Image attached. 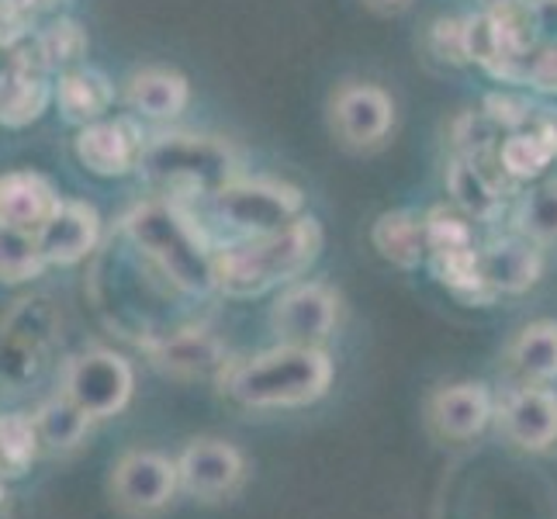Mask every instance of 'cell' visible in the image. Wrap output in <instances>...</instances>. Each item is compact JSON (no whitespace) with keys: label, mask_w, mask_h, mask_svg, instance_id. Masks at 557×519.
Instances as JSON below:
<instances>
[{"label":"cell","mask_w":557,"mask_h":519,"mask_svg":"<svg viewBox=\"0 0 557 519\" xmlns=\"http://www.w3.org/2000/svg\"><path fill=\"white\" fill-rule=\"evenodd\" d=\"M333 381V360L322 346L281 343L243 360H228L219 374L222 392L243 409H298L312 406Z\"/></svg>","instance_id":"obj_1"},{"label":"cell","mask_w":557,"mask_h":519,"mask_svg":"<svg viewBox=\"0 0 557 519\" xmlns=\"http://www.w3.org/2000/svg\"><path fill=\"white\" fill-rule=\"evenodd\" d=\"M322 249L319 222L295 219L274 233L215 249V287L228 298H257L309 271Z\"/></svg>","instance_id":"obj_2"},{"label":"cell","mask_w":557,"mask_h":519,"mask_svg":"<svg viewBox=\"0 0 557 519\" xmlns=\"http://www.w3.org/2000/svg\"><path fill=\"white\" fill-rule=\"evenodd\" d=\"M125 236L160 267V274L190 295H205L215 287V246L195 215L174 201H146L125 219Z\"/></svg>","instance_id":"obj_3"},{"label":"cell","mask_w":557,"mask_h":519,"mask_svg":"<svg viewBox=\"0 0 557 519\" xmlns=\"http://www.w3.org/2000/svg\"><path fill=\"white\" fill-rule=\"evenodd\" d=\"M233 149L211 136H149L139 170L163 201L190 205L219 195L233 181Z\"/></svg>","instance_id":"obj_4"},{"label":"cell","mask_w":557,"mask_h":519,"mask_svg":"<svg viewBox=\"0 0 557 519\" xmlns=\"http://www.w3.org/2000/svg\"><path fill=\"white\" fill-rule=\"evenodd\" d=\"M208 201L215 208L219 225L243 233L246 239L274 233V228L295 222L305 205L298 187H287L277 181H228Z\"/></svg>","instance_id":"obj_5"},{"label":"cell","mask_w":557,"mask_h":519,"mask_svg":"<svg viewBox=\"0 0 557 519\" xmlns=\"http://www.w3.org/2000/svg\"><path fill=\"white\" fill-rule=\"evenodd\" d=\"M132 388H136L132 363L114 350L76 354L63 371V395L76 401L90 419L119 416L128 406Z\"/></svg>","instance_id":"obj_6"},{"label":"cell","mask_w":557,"mask_h":519,"mask_svg":"<svg viewBox=\"0 0 557 519\" xmlns=\"http://www.w3.org/2000/svg\"><path fill=\"white\" fill-rule=\"evenodd\" d=\"M181 492L177 460L157 450H132L111 471V495L125 512L152 516L174 503Z\"/></svg>","instance_id":"obj_7"},{"label":"cell","mask_w":557,"mask_h":519,"mask_svg":"<svg viewBox=\"0 0 557 519\" xmlns=\"http://www.w3.org/2000/svg\"><path fill=\"white\" fill-rule=\"evenodd\" d=\"M146 139L149 136L136 122V114H122V119H101L94 125H84L73 139V152L94 177H125V173L139 170Z\"/></svg>","instance_id":"obj_8"},{"label":"cell","mask_w":557,"mask_h":519,"mask_svg":"<svg viewBox=\"0 0 557 519\" xmlns=\"http://www.w3.org/2000/svg\"><path fill=\"white\" fill-rule=\"evenodd\" d=\"M177 471L181 489L187 495L201 498V503H222V498H228L243 485L246 460L239 447H233L228 440L201 436L184 447V454L177 457Z\"/></svg>","instance_id":"obj_9"},{"label":"cell","mask_w":557,"mask_h":519,"mask_svg":"<svg viewBox=\"0 0 557 519\" xmlns=\"http://www.w3.org/2000/svg\"><path fill=\"white\" fill-rule=\"evenodd\" d=\"M336 319H339V298L333 287H325L319 281L287 287L271 309L274 333L281 336V343H295V346H319L325 336H333Z\"/></svg>","instance_id":"obj_10"},{"label":"cell","mask_w":557,"mask_h":519,"mask_svg":"<svg viewBox=\"0 0 557 519\" xmlns=\"http://www.w3.org/2000/svg\"><path fill=\"white\" fill-rule=\"evenodd\" d=\"M395 125L392 98L374 84H343L333 94V132L350 149L377 146Z\"/></svg>","instance_id":"obj_11"},{"label":"cell","mask_w":557,"mask_h":519,"mask_svg":"<svg viewBox=\"0 0 557 519\" xmlns=\"http://www.w3.org/2000/svg\"><path fill=\"white\" fill-rule=\"evenodd\" d=\"M498 427L520 450H550L557 444V392H550L547 384L512 388L498 406Z\"/></svg>","instance_id":"obj_12"},{"label":"cell","mask_w":557,"mask_h":519,"mask_svg":"<svg viewBox=\"0 0 557 519\" xmlns=\"http://www.w3.org/2000/svg\"><path fill=\"white\" fill-rule=\"evenodd\" d=\"M66 198L35 170H11L0 177V225L14 233L42 236V228L60 215Z\"/></svg>","instance_id":"obj_13"},{"label":"cell","mask_w":557,"mask_h":519,"mask_svg":"<svg viewBox=\"0 0 557 519\" xmlns=\"http://www.w3.org/2000/svg\"><path fill=\"white\" fill-rule=\"evenodd\" d=\"M49 343H52L49 301L42 298L22 301V309L0 330V378H17V371H22V378L35 374L42 368Z\"/></svg>","instance_id":"obj_14"},{"label":"cell","mask_w":557,"mask_h":519,"mask_svg":"<svg viewBox=\"0 0 557 519\" xmlns=\"http://www.w3.org/2000/svg\"><path fill=\"white\" fill-rule=\"evenodd\" d=\"M492 419L495 398L482 381H457L430 398L433 430L444 440H454V444H468V440L482 436Z\"/></svg>","instance_id":"obj_15"},{"label":"cell","mask_w":557,"mask_h":519,"mask_svg":"<svg viewBox=\"0 0 557 519\" xmlns=\"http://www.w3.org/2000/svg\"><path fill=\"white\" fill-rule=\"evenodd\" d=\"M149 357L166 378H177V381L215 378L228 363L225 343L219 336H211L208 330L170 333L160 343H149Z\"/></svg>","instance_id":"obj_16"},{"label":"cell","mask_w":557,"mask_h":519,"mask_svg":"<svg viewBox=\"0 0 557 519\" xmlns=\"http://www.w3.org/2000/svg\"><path fill=\"white\" fill-rule=\"evenodd\" d=\"M122 101H125L128 114H136V119L166 122V119H177V114L187 108L190 87L177 70L146 66V70H136L125 81Z\"/></svg>","instance_id":"obj_17"},{"label":"cell","mask_w":557,"mask_h":519,"mask_svg":"<svg viewBox=\"0 0 557 519\" xmlns=\"http://www.w3.org/2000/svg\"><path fill=\"white\" fill-rule=\"evenodd\" d=\"M478 267H482V281L492 295H520L536 284L544 263L527 236H509L482 246Z\"/></svg>","instance_id":"obj_18"},{"label":"cell","mask_w":557,"mask_h":519,"mask_svg":"<svg viewBox=\"0 0 557 519\" xmlns=\"http://www.w3.org/2000/svg\"><path fill=\"white\" fill-rule=\"evenodd\" d=\"M101 239V215L98 208L87 201H63L60 215H55L38 243H42V254L49 260V267H70L81 263L94 246Z\"/></svg>","instance_id":"obj_19"},{"label":"cell","mask_w":557,"mask_h":519,"mask_svg":"<svg viewBox=\"0 0 557 519\" xmlns=\"http://www.w3.org/2000/svg\"><path fill=\"white\" fill-rule=\"evenodd\" d=\"M55 108H60L63 122L84 128L108 119V111L114 104V84L108 81V73L98 66H73L63 70L55 81Z\"/></svg>","instance_id":"obj_20"},{"label":"cell","mask_w":557,"mask_h":519,"mask_svg":"<svg viewBox=\"0 0 557 519\" xmlns=\"http://www.w3.org/2000/svg\"><path fill=\"white\" fill-rule=\"evenodd\" d=\"M557 157V119L554 114H536L530 128L512 132V136L498 146V163L503 173L516 181H530Z\"/></svg>","instance_id":"obj_21"},{"label":"cell","mask_w":557,"mask_h":519,"mask_svg":"<svg viewBox=\"0 0 557 519\" xmlns=\"http://www.w3.org/2000/svg\"><path fill=\"white\" fill-rule=\"evenodd\" d=\"M52 98H55V84H49L46 70H28V66L14 63L8 84L0 87V125L25 128V125L38 122Z\"/></svg>","instance_id":"obj_22"},{"label":"cell","mask_w":557,"mask_h":519,"mask_svg":"<svg viewBox=\"0 0 557 519\" xmlns=\"http://www.w3.org/2000/svg\"><path fill=\"white\" fill-rule=\"evenodd\" d=\"M377 254L401 267V271H412V267L422 263V257L430 254V239H426V219H419L416 211H384V215L374 222L371 233Z\"/></svg>","instance_id":"obj_23"},{"label":"cell","mask_w":557,"mask_h":519,"mask_svg":"<svg viewBox=\"0 0 557 519\" xmlns=\"http://www.w3.org/2000/svg\"><path fill=\"white\" fill-rule=\"evenodd\" d=\"M25 46L32 49V55L49 73H55V70L63 73V70H73V66L84 63V55L90 49V38H87V32H84L81 22L55 14L49 25H42V28L32 32L25 38Z\"/></svg>","instance_id":"obj_24"},{"label":"cell","mask_w":557,"mask_h":519,"mask_svg":"<svg viewBox=\"0 0 557 519\" xmlns=\"http://www.w3.org/2000/svg\"><path fill=\"white\" fill-rule=\"evenodd\" d=\"M509 360L527 384L554 381L557 378V322L541 319V322L523 325L509 346Z\"/></svg>","instance_id":"obj_25"},{"label":"cell","mask_w":557,"mask_h":519,"mask_svg":"<svg viewBox=\"0 0 557 519\" xmlns=\"http://www.w3.org/2000/svg\"><path fill=\"white\" fill-rule=\"evenodd\" d=\"M447 187L454 201L465 208V215L474 222H492L498 211H503V190L488 181V173L478 157L454 160L447 173Z\"/></svg>","instance_id":"obj_26"},{"label":"cell","mask_w":557,"mask_h":519,"mask_svg":"<svg viewBox=\"0 0 557 519\" xmlns=\"http://www.w3.org/2000/svg\"><path fill=\"white\" fill-rule=\"evenodd\" d=\"M90 416L76 406V401H70L66 395L60 398H49L42 409L35 412V427H38V436L46 440V444H52L55 450H73L84 444V436L90 430Z\"/></svg>","instance_id":"obj_27"},{"label":"cell","mask_w":557,"mask_h":519,"mask_svg":"<svg viewBox=\"0 0 557 519\" xmlns=\"http://www.w3.org/2000/svg\"><path fill=\"white\" fill-rule=\"evenodd\" d=\"M38 427L35 416L25 412H8L0 416V474L4 478H22L32 460L38 457Z\"/></svg>","instance_id":"obj_28"},{"label":"cell","mask_w":557,"mask_h":519,"mask_svg":"<svg viewBox=\"0 0 557 519\" xmlns=\"http://www.w3.org/2000/svg\"><path fill=\"white\" fill-rule=\"evenodd\" d=\"M49 267L38 236L0 225V284H25Z\"/></svg>","instance_id":"obj_29"},{"label":"cell","mask_w":557,"mask_h":519,"mask_svg":"<svg viewBox=\"0 0 557 519\" xmlns=\"http://www.w3.org/2000/svg\"><path fill=\"white\" fill-rule=\"evenodd\" d=\"M516 228L530 243L557 239V181H547L520 201L516 208Z\"/></svg>","instance_id":"obj_30"},{"label":"cell","mask_w":557,"mask_h":519,"mask_svg":"<svg viewBox=\"0 0 557 519\" xmlns=\"http://www.w3.org/2000/svg\"><path fill=\"white\" fill-rule=\"evenodd\" d=\"M426 239H430V254L478 246L471 219L457 215V211H450V208H433L430 211V215H426Z\"/></svg>","instance_id":"obj_31"},{"label":"cell","mask_w":557,"mask_h":519,"mask_svg":"<svg viewBox=\"0 0 557 519\" xmlns=\"http://www.w3.org/2000/svg\"><path fill=\"white\" fill-rule=\"evenodd\" d=\"M430 49L440 60H450L454 66L468 63V28L457 17H440L430 28Z\"/></svg>","instance_id":"obj_32"},{"label":"cell","mask_w":557,"mask_h":519,"mask_svg":"<svg viewBox=\"0 0 557 519\" xmlns=\"http://www.w3.org/2000/svg\"><path fill=\"white\" fill-rule=\"evenodd\" d=\"M485 114L488 119L498 125V128H512V132H520V128H527L536 114H533V108L527 104V101H520V98H509V94H492V98L485 101Z\"/></svg>","instance_id":"obj_33"},{"label":"cell","mask_w":557,"mask_h":519,"mask_svg":"<svg viewBox=\"0 0 557 519\" xmlns=\"http://www.w3.org/2000/svg\"><path fill=\"white\" fill-rule=\"evenodd\" d=\"M527 81L541 90H557V46L536 55L533 66L527 70Z\"/></svg>","instance_id":"obj_34"},{"label":"cell","mask_w":557,"mask_h":519,"mask_svg":"<svg viewBox=\"0 0 557 519\" xmlns=\"http://www.w3.org/2000/svg\"><path fill=\"white\" fill-rule=\"evenodd\" d=\"M66 4H70V0H35V14H38V17H46V14L55 17Z\"/></svg>","instance_id":"obj_35"},{"label":"cell","mask_w":557,"mask_h":519,"mask_svg":"<svg viewBox=\"0 0 557 519\" xmlns=\"http://www.w3.org/2000/svg\"><path fill=\"white\" fill-rule=\"evenodd\" d=\"M371 8H377V11H395V8H401L406 0H368Z\"/></svg>","instance_id":"obj_36"},{"label":"cell","mask_w":557,"mask_h":519,"mask_svg":"<svg viewBox=\"0 0 557 519\" xmlns=\"http://www.w3.org/2000/svg\"><path fill=\"white\" fill-rule=\"evenodd\" d=\"M485 8H492V11H503V8H512V4H520V0H482Z\"/></svg>","instance_id":"obj_37"},{"label":"cell","mask_w":557,"mask_h":519,"mask_svg":"<svg viewBox=\"0 0 557 519\" xmlns=\"http://www.w3.org/2000/svg\"><path fill=\"white\" fill-rule=\"evenodd\" d=\"M4 498H8V478L0 474V503H4Z\"/></svg>","instance_id":"obj_38"}]
</instances>
